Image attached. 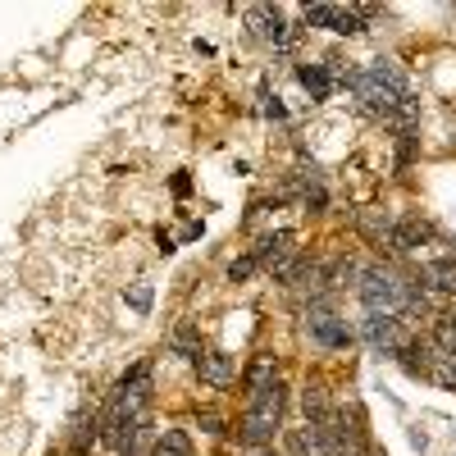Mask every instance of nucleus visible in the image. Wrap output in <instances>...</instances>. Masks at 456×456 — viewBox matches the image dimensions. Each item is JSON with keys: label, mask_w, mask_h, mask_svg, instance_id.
<instances>
[{"label": "nucleus", "mask_w": 456, "mask_h": 456, "mask_svg": "<svg viewBox=\"0 0 456 456\" xmlns=\"http://www.w3.org/2000/svg\"><path fill=\"white\" fill-rule=\"evenodd\" d=\"M356 292H361L370 315H402L406 306H425V297L415 288H406L393 270H384V265H370L356 283Z\"/></svg>", "instance_id": "1"}, {"label": "nucleus", "mask_w": 456, "mask_h": 456, "mask_svg": "<svg viewBox=\"0 0 456 456\" xmlns=\"http://www.w3.org/2000/svg\"><path fill=\"white\" fill-rule=\"evenodd\" d=\"M352 83H356V96H361L370 110H379V114L411 110V87H406V78H402L393 64H370V69L356 73Z\"/></svg>", "instance_id": "2"}, {"label": "nucleus", "mask_w": 456, "mask_h": 456, "mask_svg": "<svg viewBox=\"0 0 456 456\" xmlns=\"http://www.w3.org/2000/svg\"><path fill=\"white\" fill-rule=\"evenodd\" d=\"M283 384L274 379L270 388H256L251 402H247V415H242V438L247 443H270L274 429L283 425Z\"/></svg>", "instance_id": "3"}, {"label": "nucleus", "mask_w": 456, "mask_h": 456, "mask_svg": "<svg viewBox=\"0 0 456 456\" xmlns=\"http://www.w3.org/2000/svg\"><path fill=\"white\" fill-rule=\"evenodd\" d=\"M306 19L311 28H329V32H361L365 28V14H361V5H306Z\"/></svg>", "instance_id": "4"}, {"label": "nucleus", "mask_w": 456, "mask_h": 456, "mask_svg": "<svg viewBox=\"0 0 456 456\" xmlns=\"http://www.w3.org/2000/svg\"><path fill=\"white\" fill-rule=\"evenodd\" d=\"M361 333H365V342H370L374 352H388V356H402L406 342H411V338L402 333V320H397V315H370Z\"/></svg>", "instance_id": "5"}, {"label": "nucleus", "mask_w": 456, "mask_h": 456, "mask_svg": "<svg viewBox=\"0 0 456 456\" xmlns=\"http://www.w3.org/2000/svg\"><path fill=\"white\" fill-rule=\"evenodd\" d=\"M247 23H251V32L260 37V42H274V46H288V42H292L283 14L270 10V5H251V10H247Z\"/></svg>", "instance_id": "6"}, {"label": "nucleus", "mask_w": 456, "mask_h": 456, "mask_svg": "<svg viewBox=\"0 0 456 456\" xmlns=\"http://www.w3.org/2000/svg\"><path fill=\"white\" fill-rule=\"evenodd\" d=\"M288 452H292V456H338L324 425H301V429H292V434H288Z\"/></svg>", "instance_id": "7"}, {"label": "nucleus", "mask_w": 456, "mask_h": 456, "mask_svg": "<svg viewBox=\"0 0 456 456\" xmlns=\"http://www.w3.org/2000/svg\"><path fill=\"white\" fill-rule=\"evenodd\" d=\"M197 374H201V384H210V388H233L238 361L228 356V352H206V356L197 361Z\"/></svg>", "instance_id": "8"}, {"label": "nucleus", "mask_w": 456, "mask_h": 456, "mask_svg": "<svg viewBox=\"0 0 456 456\" xmlns=\"http://www.w3.org/2000/svg\"><path fill=\"white\" fill-rule=\"evenodd\" d=\"M306 324H311V338H315V342H324V347H352V329L342 324L338 315H329L324 306H320V311H311V320H306Z\"/></svg>", "instance_id": "9"}, {"label": "nucleus", "mask_w": 456, "mask_h": 456, "mask_svg": "<svg viewBox=\"0 0 456 456\" xmlns=\"http://www.w3.org/2000/svg\"><path fill=\"white\" fill-rule=\"evenodd\" d=\"M429 238H434V228H429L425 219H397V224H393V247H397V251L425 247Z\"/></svg>", "instance_id": "10"}, {"label": "nucleus", "mask_w": 456, "mask_h": 456, "mask_svg": "<svg viewBox=\"0 0 456 456\" xmlns=\"http://www.w3.org/2000/svg\"><path fill=\"white\" fill-rule=\"evenodd\" d=\"M297 78H301V87L311 92V101H329V92H333V73H329L324 64H301V69H297Z\"/></svg>", "instance_id": "11"}, {"label": "nucleus", "mask_w": 456, "mask_h": 456, "mask_svg": "<svg viewBox=\"0 0 456 456\" xmlns=\"http://www.w3.org/2000/svg\"><path fill=\"white\" fill-rule=\"evenodd\" d=\"M425 279L438 288V292H456V256H438L425 265Z\"/></svg>", "instance_id": "12"}, {"label": "nucleus", "mask_w": 456, "mask_h": 456, "mask_svg": "<svg viewBox=\"0 0 456 456\" xmlns=\"http://www.w3.org/2000/svg\"><path fill=\"white\" fill-rule=\"evenodd\" d=\"M288 247H292V233H274V238H265V242H260L256 260H260V265H270V270H283Z\"/></svg>", "instance_id": "13"}, {"label": "nucleus", "mask_w": 456, "mask_h": 456, "mask_svg": "<svg viewBox=\"0 0 456 456\" xmlns=\"http://www.w3.org/2000/svg\"><path fill=\"white\" fill-rule=\"evenodd\" d=\"M169 347H174L178 356H192V361H201V338L192 333V324H178V329H174V338H169Z\"/></svg>", "instance_id": "14"}, {"label": "nucleus", "mask_w": 456, "mask_h": 456, "mask_svg": "<svg viewBox=\"0 0 456 456\" xmlns=\"http://www.w3.org/2000/svg\"><path fill=\"white\" fill-rule=\"evenodd\" d=\"M151 456H192V443H187V434H178V429H165V438L156 443Z\"/></svg>", "instance_id": "15"}, {"label": "nucleus", "mask_w": 456, "mask_h": 456, "mask_svg": "<svg viewBox=\"0 0 456 456\" xmlns=\"http://www.w3.org/2000/svg\"><path fill=\"white\" fill-rule=\"evenodd\" d=\"M270 384H274V361L260 356V361L251 365V374H247V388L256 393V388H270Z\"/></svg>", "instance_id": "16"}, {"label": "nucleus", "mask_w": 456, "mask_h": 456, "mask_svg": "<svg viewBox=\"0 0 456 456\" xmlns=\"http://www.w3.org/2000/svg\"><path fill=\"white\" fill-rule=\"evenodd\" d=\"M256 256H247V260H233V265H228V279H233V283H242V279H251L256 274Z\"/></svg>", "instance_id": "17"}, {"label": "nucleus", "mask_w": 456, "mask_h": 456, "mask_svg": "<svg viewBox=\"0 0 456 456\" xmlns=\"http://www.w3.org/2000/svg\"><path fill=\"white\" fill-rule=\"evenodd\" d=\"M438 338H443V347H456V306L438 320Z\"/></svg>", "instance_id": "18"}, {"label": "nucleus", "mask_w": 456, "mask_h": 456, "mask_svg": "<svg viewBox=\"0 0 456 456\" xmlns=\"http://www.w3.org/2000/svg\"><path fill=\"white\" fill-rule=\"evenodd\" d=\"M128 301H133V311H151V283H137L128 292Z\"/></svg>", "instance_id": "19"}, {"label": "nucleus", "mask_w": 456, "mask_h": 456, "mask_svg": "<svg viewBox=\"0 0 456 456\" xmlns=\"http://www.w3.org/2000/svg\"><path fill=\"white\" fill-rule=\"evenodd\" d=\"M256 456H274V452H256Z\"/></svg>", "instance_id": "20"}]
</instances>
